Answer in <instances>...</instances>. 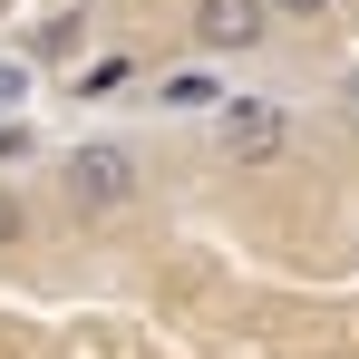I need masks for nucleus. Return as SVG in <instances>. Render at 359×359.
<instances>
[{
    "instance_id": "1",
    "label": "nucleus",
    "mask_w": 359,
    "mask_h": 359,
    "mask_svg": "<svg viewBox=\"0 0 359 359\" xmlns=\"http://www.w3.org/2000/svg\"><path fill=\"white\" fill-rule=\"evenodd\" d=\"M146 194V156L126 146V136H78L59 156V204L78 214V224H97V214H126Z\"/></svg>"
},
{
    "instance_id": "2",
    "label": "nucleus",
    "mask_w": 359,
    "mask_h": 359,
    "mask_svg": "<svg viewBox=\"0 0 359 359\" xmlns=\"http://www.w3.org/2000/svg\"><path fill=\"white\" fill-rule=\"evenodd\" d=\"M282 146H292V107L282 97H224L214 107V156L252 175V165H282Z\"/></svg>"
},
{
    "instance_id": "3",
    "label": "nucleus",
    "mask_w": 359,
    "mask_h": 359,
    "mask_svg": "<svg viewBox=\"0 0 359 359\" xmlns=\"http://www.w3.org/2000/svg\"><path fill=\"white\" fill-rule=\"evenodd\" d=\"M272 0H184V39L204 59H262L272 49Z\"/></svg>"
},
{
    "instance_id": "4",
    "label": "nucleus",
    "mask_w": 359,
    "mask_h": 359,
    "mask_svg": "<svg viewBox=\"0 0 359 359\" xmlns=\"http://www.w3.org/2000/svg\"><path fill=\"white\" fill-rule=\"evenodd\" d=\"M214 107H224L214 68H165L156 78V117H214Z\"/></svg>"
},
{
    "instance_id": "5",
    "label": "nucleus",
    "mask_w": 359,
    "mask_h": 359,
    "mask_svg": "<svg viewBox=\"0 0 359 359\" xmlns=\"http://www.w3.org/2000/svg\"><path fill=\"white\" fill-rule=\"evenodd\" d=\"M88 49V10H49L39 29H29V59L39 68H59V59H78Z\"/></svg>"
},
{
    "instance_id": "6",
    "label": "nucleus",
    "mask_w": 359,
    "mask_h": 359,
    "mask_svg": "<svg viewBox=\"0 0 359 359\" xmlns=\"http://www.w3.org/2000/svg\"><path fill=\"white\" fill-rule=\"evenodd\" d=\"M29 49H10V59H0V117H20V107H29Z\"/></svg>"
},
{
    "instance_id": "7",
    "label": "nucleus",
    "mask_w": 359,
    "mask_h": 359,
    "mask_svg": "<svg viewBox=\"0 0 359 359\" xmlns=\"http://www.w3.org/2000/svg\"><path fill=\"white\" fill-rule=\"evenodd\" d=\"M29 243V204H20V184L0 175V252H20Z\"/></svg>"
},
{
    "instance_id": "8",
    "label": "nucleus",
    "mask_w": 359,
    "mask_h": 359,
    "mask_svg": "<svg viewBox=\"0 0 359 359\" xmlns=\"http://www.w3.org/2000/svg\"><path fill=\"white\" fill-rule=\"evenodd\" d=\"M107 88H126V59H97V68H78V97H107Z\"/></svg>"
},
{
    "instance_id": "9",
    "label": "nucleus",
    "mask_w": 359,
    "mask_h": 359,
    "mask_svg": "<svg viewBox=\"0 0 359 359\" xmlns=\"http://www.w3.org/2000/svg\"><path fill=\"white\" fill-rule=\"evenodd\" d=\"M272 20H301L311 29V20H340V0H272Z\"/></svg>"
},
{
    "instance_id": "10",
    "label": "nucleus",
    "mask_w": 359,
    "mask_h": 359,
    "mask_svg": "<svg viewBox=\"0 0 359 359\" xmlns=\"http://www.w3.org/2000/svg\"><path fill=\"white\" fill-rule=\"evenodd\" d=\"M0 165H29V126H20V117L0 126Z\"/></svg>"
},
{
    "instance_id": "11",
    "label": "nucleus",
    "mask_w": 359,
    "mask_h": 359,
    "mask_svg": "<svg viewBox=\"0 0 359 359\" xmlns=\"http://www.w3.org/2000/svg\"><path fill=\"white\" fill-rule=\"evenodd\" d=\"M340 107H350V126H359V68H350V78H340Z\"/></svg>"
}]
</instances>
